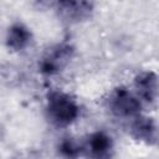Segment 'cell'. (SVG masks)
<instances>
[{"label": "cell", "mask_w": 159, "mask_h": 159, "mask_svg": "<svg viewBox=\"0 0 159 159\" xmlns=\"http://www.w3.org/2000/svg\"><path fill=\"white\" fill-rule=\"evenodd\" d=\"M112 138L104 132H94L88 137L87 149L94 157H104L109 154L112 149Z\"/></svg>", "instance_id": "obj_8"}, {"label": "cell", "mask_w": 159, "mask_h": 159, "mask_svg": "<svg viewBox=\"0 0 159 159\" xmlns=\"http://www.w3.org/2000/svg\"><path fill=\"white\" fill-rule=\"evenodd\" d=\"M132 134L135 139L145 142L148 144L157 142V127L152 118L137 116L133 118L132 127H130Z\"/></svg>", "instance_id": "obj_6"}, {"label": "cell", "mask_w": 159, "mask_h": 159, "mask_svg": "<svg viewBox=\"0 0 159 159\" xmlns=\"http://www.w3.org/2000/svg\"><path fill=\"white\" fill-rule=\"evenodd\" d=\"M60 152L66 157H76L81 152V147L72 139H65L60 143Z\"/></svg>", "instance_id": "obj_9"}, {"label": "cell", "mask_w": 159, "mask_h": 159, "mask_svg": "<svg viewBox=\"0 0 159 159\" xmlns=\"http://www.w3.org/2000/svg\"><path fill=\"white\" fill-rule=\"evenodd\" d=\"M109 111L120 118H134L139 114L142 101L127 88L119 87L114 89L108 98Z\"/></svg>", "instance_id": "obj_2"}, {"label": "cell", "mask_w": 159, "mask_h": 159, "mask_svg": "<svg viewBox=\"0 0 159 159\" xmlns=\"http://www.w3.org/2000/svg\"><path fill=\"white\" fill-rule=\"evenodd\" d=\"M73 55V48L67 43L56 45L50 48L39 63L40 72L45 76H53L62 71L70 62Z\"/></svg>", "instance_id": "obj_3"}, {"label": "cell", "mask_w": 159, "mask_h": 159, "mask_svg": "<svg viewBox=\"0 0 159 159\" xmlns=\"http://www.w3.org/2000/svg\"><path fill=\"white\" fill-rule=\"evenodd\" d=\"M31 31L22 24H14L6 34V45L14 51H21L29 46Z\"/></svg>", "instance_id": "obj_7"}, {"label": "cell", "mask_w": 159, "mask_h": 159, "mask_svg": "<svg viewBox=\"0 0 159 159\" xmlns=\"http://www.w3.org/2000/svg\"><path fill=\"white\" fill-rule=\"evenodd\" d=\"M46 113L56 127H67L80 116V106L68 93L53 91L47 96Z\"/></svg>", "instance_id": "obj_1"}, {"label": "cell", "mask_w": 159, "mask_h": 159, "mask_svg": "<svg viewBox=\"0 0 159 159\" xmlns=\"http://www.w3.org/2000/svg\"><path fill=\"white\" fill-rule=\"evenodd\" d=\"M60 15L68 21H81L89 16L92 4L89 0H55Z\"/></svg>", "instance_id": "obj_4"}, {"label": "cell", "mask_w": 159, "mask_h": 159, "mask_svg": "<svg viewBox=\"0 0 159 159\" xmlns=\"http://www.w3.org/2000/svg\"><path fill=\"white\" fill-rule=\"evenodd\" d=\"M137 96L140 101L153 103L158 94V80L154 72H142L134 80Z\"/></svg>", "instance_id": "obj_5"}]
</instances>
